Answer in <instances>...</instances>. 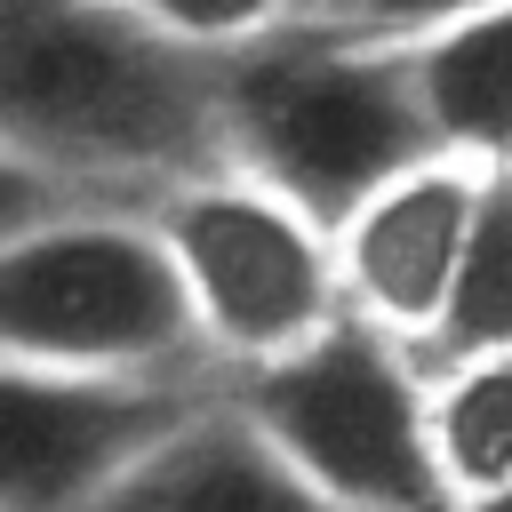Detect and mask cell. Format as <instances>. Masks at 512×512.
<instances>
[{
  "label": "cell",
  "mask_w": 512,
  "mask_h": 512,
  "mask_svg": "<svg viewBox=\"0 0 512 512\" xmlns=\"http://www.w3.org/2000/svg\"><path fill=\"white\" fill-rule=\"evenodd\" d=\"M216 64L120 0H0V136L80 192L152 200L224 160Z\"/></svg>",
  "instance_id": "6da1fadb"
},
{
  "label": "cell",
  "mask_w": 512,
  "mask_h": 512,
  "mask_svg": "<svg viewBox=\"0 0 512 512\" xmlns=\"http://www.w3.org/2000/svg\"><path fill=\"white\" fill-rule=\"evenodd\" d=\"M216 80H224V160L304 200L328 232L384 176L440 152L416 96L408 40L288 16L280 32L232 48Z\"/></svg>",
  "instance_id": "7a4b0ae2"
},
{
  "label": "cell",
  "mask_w": 512,
  "mask_h": 512,
  "mask_svg": "<svg viewBox=\"0 0 512 512\" xmlns=\"http://www.w3.org/2000/svg\"><path fill=\"white\" fill-rule=\"evenodd\" d=\"M0 360L80 376H224L144 200L80 192L0 240Z\"/></svg>",
  "instance_id": "3957f363"
},
{
  "label": "cell",
  "mask_w": 512,
  "mask_h": 512,
  "mask_svg": "<svg viewBox=\"0 0 512 512\" xmlns=\"http://www.w3.org/2000/svg\"><path fill=\"white\" fill-rule=\"evenodd\" d=\"M224 384L256 416V432L336 512H456V488L432 440V376L416 344L360 320L352 304L320 336Z\"/></svg>",
  "instance_id": "277c9868"
},
{
  "label": "cell",
  "mask_w": 512,
  "mask_h": 512,
  "mask_svg": "<svg viewBox=\"0 0 512 512\" xmlns=\"http://www.w3.org/2000/svg\"><path fill=\"white\" fill-rule=\"evenodd\" d=\"M144 208L176 256L184 304H192L200 344L224 376L280 360L288 344L320 336L344 312L336 232L304 200L264 184L256 168H240V160L192 168V176L160 184Z\"/></svg>",
  "instance_id": "5b68a950"
},
{
  "label": "cell",
  "mask_w": 512,
  "mask_h": 512,
  "mask_svg": "<svg viewBox=\"0 0 512 512\" xmlns=\"http://www.w3.org/2000/svg\"><path fill=\"white\" fill-rule=\"evenodd\" d=\"M216 376H80L0 360V512H88Z\"/></svg>",
  "instance_id": "8992f818"
},
{
  "label": "cell",
  "mask_w": 512,
  "mask_h": 512,
  "mask_svg": "<svg viewBox=\"0 0 512 512\" xmlns=\"http://www.w3.org/2000/svg\"><path fill=\"white\" fill-rule=\"evenodd\" d=\"M488 168L496 160L440 144V152L408 160L400 176H384L352 216H336V280L360 320H376L424 352V336L440 328V304H448Z\"/></svg>",
  "instance_id": "52a82bcc"
},
{
  "label": "cell",
  "mask_w": 512,
  "mask_h": 512,
  "mask_svg": "<svg viewBox=\"0 0 512 512\" xmlns=\"http://www.w3.org/2000/svg\"><path fill=\"white\" fill-rule=\"evenodd\" d=\"M88 512H336L232 400V384L200 392Z\"/></svg>",
  "instance_id": "ba28073f"
},
{
  "label": "cell",
  "mask_w": 512,
  "mask_h": 512,
  "mask_svg": "<svg viewBox=\"0 0 512 512\" xmlns=\"http://www.w3.org/2000/svg\"><path fill=\"white\" fill-rule=\"evenodd\" d=\"M424 120L448 152L512 160V0H488L472 16H448L408 40Z\"/></svg>",
  "instance_id": "9c48e42d"
},
{
  "label": "cell",
  "mask_w": 512,
  "mask_h": 512,
  "mask_svg": "<svg viewBox=\"0 0 512 512\" xmlns=\"http://www.w3.org/2000/svg\"><path fill=\"white\" fill-rule=\"evenodd\" d=\"M480 352H512V160H496L488 184H480V208H472L440 328L424 336L416 360L448 368V360H480Z\"/></svg>",
  "instance_id": "30bf717a"
},
{
  "label": "cell",
  "mask_w": 512,
  "mask_h": 512,
  "mask_svg": "<svg viewBox=\"0 0 512 512\" xmlns=\"http://www.w3.org/2000/svg\"><path fill=\"white\" fill-rule=\"evenodd\" d=\"M424 376H432V440H440V464L464 512L472 496L512 480V352L448 360Z\"/></svg>",
  "instance_id": "8fae6325"
},
{
  "label": "cell",
  "mask_w": 512,
  "mask_h": 512,
  "mask_svg": "<svg viewBox=\"0 0 512 512\" xmlns=\"http://www.w3.org/2000/svg\"><path fill=\"white\" fill-rule=\"evenodd\" d=\"M120 8L160 24L184 48H208V56H232V48H248L296 16V0H120Z\"/></svg>",
  "instance_id": "7c38bea8"
},
{
  "label": "cell",
  "mask_w": 512,
  "mask_h": 512,
  "mask_svg": "<svg viewBox=\"0 0 512 512\" xmlns=\"http://www.w3.org/2000/svg\"><path fill=\"white\" fill-rule=\"evenodd\" d=\"M488 0H296L304 24H336V32H376V40H416L448 16H472Z\"/></svg>",
  "instance_id": "4fadbf2b"
},
{
  "label": "cell",
  "mask_w": 512,
  "mask_h": 512,
  "mask_svg": "<svg viewBox=\"0 0 512 512\" xmlns=\"http://www.w3.org/2000/svg\"><path fill=\"white\" fill-rule=\"evenodd\" d=\"M64 200H80V184H72V176H56L48 160H32L24 144H8V136H0V240H8L16 224H32V216L64 208Z\"/></svg>",
  "instance_id": "5bb4252c"
},
{
  "label": "cell",
  "mask_w": 512,
  "mask_h": 512,
  "mask_svg": "<svg viewBox=\"0 0 512 512\" xmlns=\"http://www.w3.org/2000/svg\"><path fill=\"white\" fill-rule=\"evenodd\" d=\"M464 512H512V480H504V488H488V496H472Z\"/></svg>",
  "instance_id": "9a60e30c"
}]
</instances>
